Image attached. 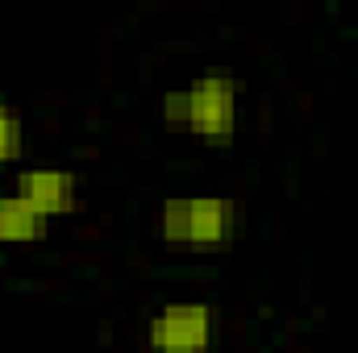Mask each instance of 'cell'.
<instances>
[{
	"mask_svg": "<svg viewBox=\"0 0 358 353\" xmlns=\"http://www.w3.org/2000/svg\"><path fill=\"white\" fill-rule=\"evenodd\" d=\"M221 316L208 299H167L146 316V353H213Z\"/></svg>",
	"mask_w": 358,
	"mask_h": 353,
	"instance_id": "obj_3",
	"label": "cell"
},
{
	"mask_svg": "<svg viewBox=\"0 0 358 353\" xmlns=\"http://www.w3.org/2000/svg\"><path fill=\"white\" fill-rule=\"evenodd\" d=\"M13 195L50 225L80 208V175L67 167H25L13 175Z\"/></svg>",
	"mask_w": 358,
	"mask_h": 353,
	"instance_id": "obj_4",
	"label": "cell"
},
{
	"mask_svg": "<svg viewBox=\"0 0 358 353\" xmlns=\"http://www.w3.org/2000/svg\"><path fill=\"white\" fill-rule=\"evenodd\" d=\"M163 125L192 133L200 146H234L242 121V80L229 71H200L159 100Z\"/></svg>",
	"mask_w": 358,
	"mask_h": 353,
	"instance_id": "obj_1",
	"label": "cell"
},
{
	"mask_svg": "<svg viewBox=\"0 0 358 353\" xmlns=\"http://www.w3.org/2000/svg\"><path fill=\"white\" fill-rule=\"evenodd\" d=\"M46 237V220L34 216L13 191L0 195V246H29Z\"/></svg>",
	"mask_w": 358,
	"mask_h": 353,
	"instance_id": "obj_5",
	"label": "cell"
},
{
	"mask_svg": "<svg viewBox=\"0 0 358 353\" xmlns=\"http://www.w3.org/2000/svg\"><path fill=\"white\" fill-rule=\"evenodd\" d=\"M25 154V117L0 100V167H17Z\"/></svg>",
	"mask_w": 358,
	"mask_h": 353,
	"instance_id": "obj_6",
	"label": "cell"
},
{
	"mask_svg": "<svg viewBox=\"0 0 358 353\" xmlns=\"http://www.w3.org/2000/svg\"><path fill=\"white\" fill-rule=\"evenodd\" d=\"M159 237L176 250L213 254L238 237V204L217 191L167 195L159 204Z\"/></svg>",
	"mask_w": 358,
	"mask_h": 353,
	"instance_id": "obj_2",
	"label": "cell"
}]
</instances>
